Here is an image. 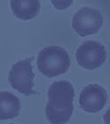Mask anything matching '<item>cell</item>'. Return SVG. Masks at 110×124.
<instances>
[{"label": "cell", "instance_id": "obj_1", "mask_svg": "<svg viewBox=\"0 0 110 124\" xmlns=\"http://www.w3.org/2000/svg\"><path fill=\"white\" fill-rule=\"evenodd\" d=\"M48 102L46 106V120L52 124H66L73 113L75 91L66 80L54 82L49 86Z\"/></svg>", "mask_w": 110, "mask_h": 124}, {"label": "cell", "instance_id": "obj_2", "mask_svg": "<svg viewBox=\"0 0 110 124\" xmlns=\"http://www.w3.org/2000/svg\"><path fill=\"white\" fill-rule=\"evenodd\" d=\"M71 65L68 53L59 46H48L38 54L37 66L39 71L48 78L66 73Z\"/></svg>", "mask_w": 110, "mask_h": 124}, {"label": "cell", "instance_id": "obj_3", "mask_svg": "<svg viewBox=\"0 0 110 124\" xmlns=\"http://www.w3.org/2000/svg\"><path fill=\"white\" fill-rule=\"evenodd\" d=\"M35 73L30 59L20 60L12 66L9 72V82L12 88L26 96L36 93L34 91Z\"/></svg>", "mask_w": 110, "mask_h": 124}, {"label": "cell", "instance_id": "obj_4", "mask_svg": "<svg viewBox=\"0 0 110 124\" xmlns=\"http://www.w3.org/2000/svg\"><path fill=\"white\" fill-rule=\"evenodd\" d=\"M72 23L74 30L84 37L97 33L103 24V18L99 10L83 7L75 13Z\"/></svg>", "mask_w": 110, "mask_h": 124}, {"label": "cell", "instance_id": "obj_5", "mask_svg": "<svg viewBox=\"0 0 110 124\" xmlns=\"http://www.w3.org/2000/svg\"><path fill=\"white\" fill-rule=\"evenodd\" d=\"M106 56L104 46L95 41H84L76 52V59L78 65L87 70L100 67L106 60Z\"/></svg>", "mask_w": 110, "mask_h": 124}, {"label": "cell", "instance_id": "obj_6", "mask_svg": "<svg viewBox=\"0 0 110 124\" xmlns=\"http://www.w3.org/2000/svg\"><path fill=\"white\" fill-rule=\"evenodd\" d=\"M108 99L106 90L96 84L89 85L82 90L79 96V104L83 110L96 113L102 110Z\"/></svg>", "mask_w": 110, "mask_h": 124}, {"label": "cell", "instance_id": "obj_7", "mask_svg": "<svg viewBox=\"0 0 110 124\" xmlns=\"http://www.w3.org/2000/svg\"><path fill=\"white\" fill-rule=\"evenodd\" d=\"M10 7L17 18L30 20L39 13L41 4L40 0H11Z\"/></svg>", "mask_w": 110, "mask_h": 124}, {"label": "cell", "instance_id": "obj_8", "mask_svg": "<svg viewBox=\"0 0 110 124\" xmlns=\"http://www.w3.org/2000/svg\"><path fill=\"white\" fill-rule=\"evenodd\" d=\"M20 109L21 103L16 96L8 91H0V120L15 118Z\"/></svg>", "mask_w": 110, "mask_h": 124}, {"label": "cell", "instance_id": "obj_9", "mask_svg": "<svg viewBox=\"0 0 110 124\" xmlns=\"http://www.w3.org/2000/svg\"><path fill=\"white\" fill-rule=\"evenodd\" d=\"M57 10H66L73 3V0H51Z\"/></svg>", "mask_w": 110, "mask_h": 124}, {"label": "cell", "instance_id": "obj_10", "mask_svg": "<svg viewBox=\"0 0 110 124\" xmlns=\"http://www.w3.org/2000/svg\"><path fill=\"white\" fill-rule=\"evenodd\" d=\"M103 120H104L105 124H110V108H108L103 116Z\"/></svg>", "mask_w": 110, "mask_h": 124}, {"label": "cell", "instance_id": "obj_11", "mask_svg": "<svg viewBox=\"0 0 110 124\" xmlns=\"http://www.w3.org/2000/svg\"><path fill=\"white\" fill-rule=\"evenodd\" d=\"M10 124H14V123H10Z\"/></svg>", "mask_w": 110, "mask_h": 124}]
</instances>
